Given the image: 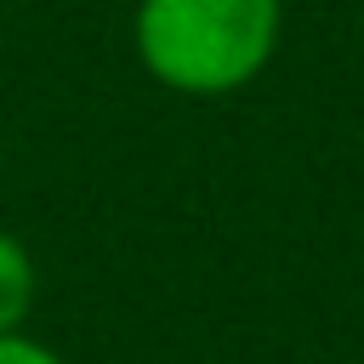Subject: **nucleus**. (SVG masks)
<instances>
[{
	"label": "nucleus",
	"instance_id": "1",
	"mask_svg": "<svg viewBox=\"0 0 364 364\" xmlns=\"http://www.w3.org/2000/svg\"><path fill=\"white\" fill-rule=\"evenodd\" d=\"M284 0H136L131 46L176 97H233L279 51Z\"/></svg>",
	"mask_w": 364,
	"mask_h": 364
},
{
	"label": "nucleus",
	"instance_id": "2",
	"mask_svg": "<svg viewBox=\"0 0 364 364\" xmlns=\"http://www.w3.org/2000/svg\"><path fill=\"white\" fill-rule=\"evenodd\" d=\"M28 307H34V256L17 233L0 228V336L23 330Z\"/></svg>",
	"mask_w": 364,
	"mask_h": 364
},
{
	"label": "nucleus",
	"instance_id": "4",
	"mask_svg": "<svg viewBox=\"0 0 364 364\" xmlns=\"http://www.w3.org/2000/svg\"><path fill=\"white\" fill-rule=\"evenodd\" d=\"M0 171H6V154H0Z\"/></svg>",
	"mask_w": 364,
	"mask_h": 364
},
{
	"label": "nucleus",
	"instance_id": "3",
	"mask_svg": "<svg viewBox=\"0 0 364 364\" xmlns=\"http://www.w3.org/2000/svg\"><path fill=\"white\" fill-rule=\"evenodd\" d=\"M0 364H68L57 347H46L40 336H28V330H11V336H0Z\"/></svg>",
	"mask_w": 364,
	"mask_h": 364
}]
</instances>
